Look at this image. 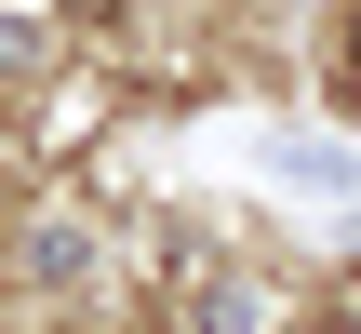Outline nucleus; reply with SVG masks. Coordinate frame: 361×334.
Segmentation results:
<instances>
[{
    "instance_id": "3",
    "label": "nucleus",
    "mask_w": 361,
    "mask_h": 334,
    "mask_svg": "<svg viewBox=\"0 0 361 334\" xmlns=\"http://www.w3.org/2000/svg\"><path fill=\"white\" fill-rule=\"evenodd\" d=\"M67 13H94V27H107V13H134V0H67Z\"/></svg>"
},
{
    "instance_id": "2",
    "label": "nucleus",
    "mask_w": 361,
    "mask_h": 334,
    "mask_svg": "<svg viewBox=\"0 0 361 334\" xmlns=\"http://www.w3.org/2000/svg\"><path fill=\"white\" fill-rule=\"evenodd\" d=\"M295 334H361V321H348V308H308V321H295Z\"/></svg>"
},
{
    "instance_id": "1",
    "label": "nucleus",
    "mask_w": 361,
    "mask_h": 334,
    "mask_svg": "<svg viewBox=\"0 0 361 334\" xmlns=\"http://www.w3.org/2000/svg\"><path fill=\"white\" fill-rule=\"evenodd\" d=\"M335 67H348V94H361V13H348V27H335Z\"/></svg>"
}]
</instances>
